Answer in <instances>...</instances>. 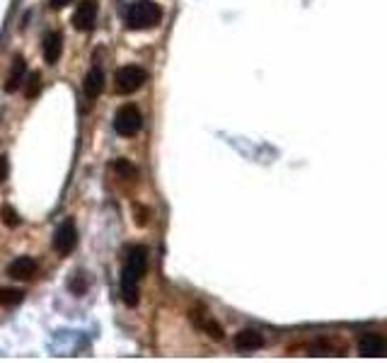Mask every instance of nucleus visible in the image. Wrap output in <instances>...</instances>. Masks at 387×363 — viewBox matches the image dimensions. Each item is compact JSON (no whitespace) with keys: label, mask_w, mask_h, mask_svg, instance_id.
Segmentation results:
<instances>
[{"label":"nucleus","mask_w":387,"mask_h":363,"mask_svg":"<svg viewBox=\"0 0 387 363\" xmlns=\"http://www.w3.org/2000/svg\"><path fill=\"white\" fill-rule=\"evenodd\" d=\"M148 80V73H145V68L140 66H124L116 70L114 75V87L119 95H131V92H136L143 87V83Z\"/></svg>","instance_id":"20e7f679"},{"label":"nucleus","mask_w":387,"mask_h":363,"mask_svg":"<svg viewBox=\"0 0 387 363\" xmlns=\"http://www.w3.org/2000/svg\"><path fill=\"white\" fill-rule=\"evenodd\" d=\"M49 5H51L54 10H63L66 5H70V0H49Z\"/></svg>","instance_id":"412c9836"},{"label":"nucleus","mask_w":387,"mask_h":363,"mask_svg":"<svg viewBox=\"0 0 387 363\" xmlns=\"http://www.w3.org/2000/svg\"><path fill=\"white\" fill-rule=\"evenodd\" d=\"M133 211H136V223H138L140 228L150 223V211H148V208H143V206H136Z\"/></svg>","instance_id":"6ab92c4d"},{"label":"nucleus","mask_w":387,"mask_h":363,"mask_svg":"<svg viewBox=\"0 0 387 363\" xmlns=\"http://www.w3.org/2000/svg\"><path fill=\"white\" fill-rule=\"evenodd\" d=\"M8 274L17 281H27L37 274V262L32 257H17L13 264L8 267Z\"/></svg>","instance_id":"9d476101"},{"label":"nucleus","mask_w":387,"mask_h":363,"mask_svg":"<svg viewBox=\"0 0 387 363\" xmlns=\"http://www.w3.org/2000/svg\"><path fill=\"white\" fill-rule=\"evenodd\" d=\"M0 216H3V223L8 225V228H17L22 223L20 220V213H17L15 208H10V206H3L0 208Z\"/></svg>","instance_id":"dca6fc26"},{"label":"nucleus","mask_w":387,"mask_h":363,"mask_svg":"<svg viewBox=\"0 0 387 363\" xmlns=\"http://www.w3.org/2000/svg\"><path fill=\"white\" fill-rule=\"evenodd\" d=\"M191 320H194V325H196L198 330L206 332V335H211L213 339H223V330H220V325H215V322L211 320L208 315H198V313H194V315H191Z\"/></svg>","instance_id":"ddd939ff"},{"label":"nucleus","mask_w":387,"mask_h":363,"mask_svg":"<svg viewBox=\"0 0 387 363\" xmlns=\"http://www.w3.org/2000/svg\"><path fill=\"white\" fill-rule=\"evenodd\" d=\"M232 344H235L237 351H257L264 347V335L257 330H242L235 335Z\"/></svg>","instance_id":"1a4fd4ad"},{"label":"nucleus","mask_w":387,"mask_h":363,"mask_svg":"<svg viewBox=\"0 0 387 363\" xmlns=\"http://www.w3.org/2000/svg\"><path fill=\"white\" fill-rule=\"evenodd\" d=\"M385 351H387V339L383 335H363L359 339V354L366 356V359L385 356Z\"/></svg>","instance_id":"0eeeda50"},{"label":"nucleus","mask_w":387,"mask_h":363,"mask_svg":"<svg viewBox=\"0 0 387 363\" xmlns=\"http://www.w3.org/2000/svg\"><path fill=\"white\" fill-rule=\"evenodd\" d=\"M162 20V10L157 3H152V0H136V3L128 5L126 10V27L133 29V32H140V29H152L157 27Z\"/></svg>","instance_id":"f03ea898"},{"label":"nucleus","mask_w":387,"mask_h":363,"mask_svg":"<svg viewBox=\"0 0 387 363\" xmlns=\"http://www.w3.org/2000/svg\"><path fill=\"white\" fill-rule=\"evenodd\" d=\"M42 51H44V61L49 66L58 63V58L63 54V37L58 32H49L44 37V44H42Z\"/></svg>","instance_id":"6e6552de"},{"label":"nucleus","mask_w":387,"mask_h":363,"mask_svg":"<svg viewBox=\"0 0 387 363\" xmlns=\"http://www.w3.org/2000/svg\"><path fill=\"white\" fill-rule=\"evenodd\" d=\"M5 179H8V160L0 155V184H3Z\"/></svg>","instance_id":"aec40b11"},{"label":"nucleus","mask_w":387,"mask_h":363,"mask_svg":"<svg viewBox=\"0 0 387 363\" xmlns=\"http://www.w3.org/2000/svg\"><path fill=\"white\" fill-rule=\"evenodd\" d=\"M39 90H42V75L39 73H32L29 75V80H27V90H25V95L32 99V97H37L39 95Z\"/></svg>","instance_id":"f3484780"},{"label":"nucleus","mask_w":387,"mask_h":363,"mask_svg":"<svg viewBox=\"0 0 387 363\" xmlns=\"http://www.w3.org/2000/svg\"><path fill=\"white\" fill-rule=\"evenodd\" d=\"M104 83H107V78H104L102 70H99V68H92L90 73L85 75V83H83L85 97H87V99H97V97L104 92Z\"/></svg>","instance_id":"9b49d317"},{"label":"nucleus","mask_w":387,"mask_h":363,"mask_svg":"<svg viewBox=\"0 0 387 363\" xmlns=\"http://www.w3.org/2000/svg\"><path fill=\"white\" fill-rule=\"evenodd\" d=\"M22 298H25V294L17 289H3L0 291V306H17V303H22Z\"/></svg>","instance_id":"2eb2a0df"},{"label":"nucleus","mask_w":387,"mask_h":363,"mask_svg":"<svg viewBox=\"0 0 387 363\" xmlns=\"http://www.w3.org/2000/svg\"><path fill=\"white\" fill-rule=\"evenodd\" d=\"M75 245H78V228H75L73 220L66 218L54 233V250L61 257H68L75 250Z\"/></svg>","instance_id":"39448f33"},{"label":"nucleus","mask_w":387,"mask_h":363,"mask_svg":"<svg viewBox=\"0 0 387 363\" xmlns=\"http://www.w3.org/2000/svg\"><path fill=\"white\" fill-rule=\"evenodd\" d=\"M70 291H73L75 296H83L85 294V286H87V281H85V277L83 274H75L73 279H70Z\"/></svg>","instance_id":"a211bd4d"},{"label":"nucleus","mask_w":387,"mask_h":363,"mask_svg":"<svg viewBox=\"0 0 387 363\" xmlns=\"http://www.w3.org/2000/svg\"><path fill=\"white\" fill-rule=\"evenodd\" d=\"M143 128V114L136 104H124L114 116V131L124 138H131Z\"/></svg>","instance_id":"7ed1b4c3"},{"label":"nucleus","mask_w":387,"mask_h":363,"mask_svg":"<svg viewBox=\"0 0 387 363\" xmlns=\"http://www.w3.org/2000/svg\"><path fill=\"white\" fill-rule=\"evenodd\" d=\"M114 172L119 174L121 179H136L138 177V169L131 165L128 160H124V157H119V160H114Z\"/></svg>","instance_id":"4468645a"},{"label":"nucleus","mask_w":387,"mask_h":363,"mask_svg":"<svg viewBox=\"0 0 387 363\" xmlns=\"http://www.w3.org/2000/svg\"><path fill=\"white\" fill-rule=\"evenodd\" d=\"M25 75H27V63H25V58H22V56H15V58H13V68H10L8 80H5V90H8V92H15L17 87L22 85Z\"/></svg>","instance_id":"f8f14e48"},{"label":"nucleus","mask_w":387,"mask_h":363,"mask_svg":"<svg viewBox=\"0 0 387 363\" xmlns=\"http://www.w3.org/2000/svg\"><path fill=\"white\" fill-rule=\"evenodd\" d=\"M148 269V250L143 245H133L126 252V264L121 269V296L126 306H138V286Z\"/></svg>","instance_id":"f257e3e1"},{"label":"nucleus","mask_w":387,"mask_h":363,"mask_svg":"<svg viewBox=\"0 0 387 363\" xmlns=\"http://www.w3.org/2000/svg\"><path fill=\"white\" fill-rule=\"evenodd\" d=\"M95 20H97V3L95 0H83L78 5V10L73 13V27L78 32H90L95 27Z\"/></svg>","instance_id":"423d86ee"}]
</instances>
